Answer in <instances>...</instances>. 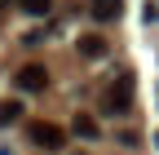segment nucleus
<instances>
[{"label":"nucleus","mask_w":159,"mask_h":155,"mask_svg":"<svg viewBox=\"0 0 159 155\" xmlns=\"http://www.w3.org/2000/svg\"><path fill=\"white\" fill-rule=\"evenodd\" d=\"M133 89H137V80H133V75L124 71V75H119V80L106 89V98H102V106L111 111V115H124L128 106H133Z\"/></svg>","instance_id":"obj_1"},{"label":"nucleus","mask_w":159,"mask_h":155,"mask_svg":"<svg viewBox=\"0 0 159 155\" xmlns=\"http://www.w3.org/2000/svg\"><path fill=\"white\" fill-rule=\"evenodd\" d=\"M27 138H31L35 146H44V151H57V146L66 142V133L57 129V124H49V120H31V124H27Z\"/></svg>","instance_id":"obj_2"},{"label":"nucleus","mask_w":159,"mask_h":155,"mask_svg":"<svg viewBox=\"0 0 159 155\" xmlns=\"http://www.w3.org/2000/svg\"><path fill=\"white\" fill-rule=\"evenodd\" d=\"M13 84L22 89V93H44V89H49V71L40 67V62H27V67H18Z\"/></svg>","instance_id":"obj_3"},{"label":"nucleus","mask_w":159,"mask_h":155,"mask_svg":"<svg viewBox=\"0 0 159 155\" xmlns=\"http://www.w3.org/2000/svg\"><path fill=\"white\" fill-rule=\"evenodd\" d=\"M89 13L97 18V22H115V18L124 13V0H93V5H89Z\"/></svg>","instance_id":"obj_4"},{"label":"nucleus","mask_w":159,"mask_h":155,"mask_svg":"<svg viewBox=\"0 0 159 155\" xmlns=\"http://www.w3.org/2000/svg\"><path fill=\"white\" fill-rule=\"evenodd\" d=\"M80 58H106V40L102 35H80Z\"/></svg>","instance_id":"obj_5"},{"label":"nucleus","mask_w":159,"mask_h":155,"mask_svg":"<svg viewBox=\"0 0 159 155\" xmlns=\"http://www.w3.org/2000/svg\"><path fill=\"white\" fill-rule=\"evenodd\" d=\"M71 133H80V138H97V120H93V115H75V120H71Z\"/></svg>","instance_id":"obj_6"},{"label":"nucleus","mask_w":159,"mask_h":155,"mask_svg":"<svg viewBox=\"0 0 159 155\" xmlns=\"http://www.w3.org/2000/svg\"><path fill=\"white\" fill-rule=\"evenodd\" d=\"M18 115H22V102H13V98H5V102H0V129H9V124L18 120Z\"/></svg>","instance_id":"obj_7"},{"label":"nucleus","mask_w":159,"mask_h":155,"mask_svg":"<svg viewBox=\"0 0 159 155\" xmlns=\"http://www.w3.org/2000/svg\"><path fill=\"white\" fill-rule=\"evenodd\" d=\"M18 5H22V9H27L31 18H44V13L53 9V0H18Z\"/></svg>","instance_id":"obj_8"},{"label":"nucleus","mask_w":159,"mask_h":155,"mask_svg":"<svg viewBox=\"0 0 159 155\" xmlns=\"http://www.w3.org/2000/svg\"><path fill=\"white\" fill-rule=\"evenodd\" d=\"M0 5H9V0H0Z\"/></svg>","instance_id":"obj_9"}]
</instances>
